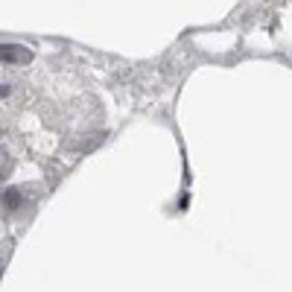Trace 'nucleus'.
<instances>
[{"mask_svg":"<svg viewBox=\"0 0 292 292\" xmlns=\"http://www.w3.org/2000/svg\"><path fill=\"white\" fill-rule=\"evenodd\" d=\"M0 62L27 64V62H32V53H29L27 47H21V44H0Z\"/></svg>","mask_w":292,"mask_h":292,"instance_id":"1","label":"nucleus"},{"mask_svg":"<svg viewBox=\"0 0 292 292\" xmlns=\"http://www.w3.org/2000/svg\"><path fill=\"white\" fill-rule=\"evenodd\" d=\"M9 94V85H0V97H6Z\"/></svg>","mask_w":292,"mask_h":292,"instance_id":"3","label":"nucleus"},{"mask_svg":"<svg viewBox=\"0 0 292 292\" xmlns=\"http://www.w3.org/2000/svg\"><path fill=\"white\" fill-rule=\"evenodd\" d=\"M21 205V190H15V187H9V190L3 193V208H9L15 210Z\"/></svg>","mask_w":292,"mask_h":292,"instance_id":"2","label":"nucleus"}]
</instances>
